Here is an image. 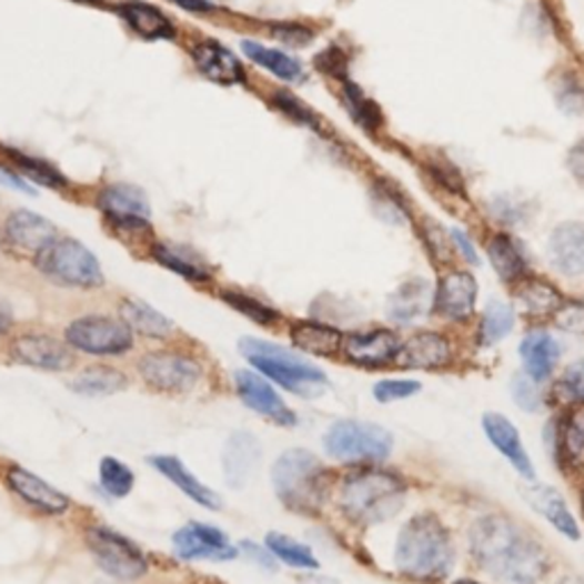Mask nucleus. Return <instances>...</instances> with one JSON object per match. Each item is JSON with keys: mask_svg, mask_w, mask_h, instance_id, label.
<instances>
[{"mask_svg": "<svg viewBox=\"0 0 584 584\" xmlns=\"http://www.w3.org/2000/svg\"><path fill=\"white\" fill-rule=\"evenodd\" d=\"M469 546L475 564L503 584H544L553 571L546 546L505 514L477 518L469 532Z\"/></svg>", "mask_w": 584, "mask_h": 584, "instance_id": "nucleus-1", "label": "nucleus"}, {"mask_svg": "<svg viewBox=\"0 0 584 584\" xmlns=\"http://www.w3.org/2000/svg\"><path fill=\"white\" fill-rule=\"evenodd\" d=\"M393 562L397 573L413 582H443L454 566V544L447 525L432 512L411 516L397 534Z\"/></svg>", "mask_w": 584, "mask_h": 584, "instance_id": "nucleus-2", "label": "nucleus"}, {"mask_svg": "<svg viewBox=\"0 0 584 584\" xmlns=\"http://www.w3.org/2000/svg\"><path fill=\"white\" fill-rule=\"evenodd\" d=\"M406 493L409 484L402 475L365 466L343 477L339 489V507L350 523L372 527L397 516L404 507Z\"/></svg>", "mask_w": 584, "mask_h": 584, "instance_id": "nucleus-3", "label": "nucleus"}, {"mask_svg": "<svg viewBox=\"0 0 584 584\" xmlns=\"http://www.w3.org/2000/svg\"><path fill=\"white\" fill-rule=\"evenodd\" d=\"M272 486L279 503L295 514H318L331 489V473L320 459L302 447L279 454L272 466Z\"/></svg>", "mask_w": 584, "mask_h": 584, "instance_id": "nucleus-4", "label": "nucleus"}, {"mask_svg": "<svg viewBox=\"0 0 584 584\" xmlns=\"http://www.w3.org/2000/svg\"><path fill=\"white\" fill-rule=\"evenodd\" d=\"M240 354L263 377L298 397H320L329 389L326 374L300 354L259 339H242Z\"/></svg>", "mask_w": 584, "mask_h": 584, "instance_id": "nucleus-5", "label": "nucleus"}, {"mask_svg": "<svg viewBox=\"0 0 584 584\" xmlns=\"http://www.w3.org/2000/svg\"><path fill=\"white\" fill-rule=\"evenodd\" d=\"M41 276L67 288L92 290L103 285V270L90 249L73 238H56L34 259Z\"/></svg>", "mask_w": 584, "mask_h": 584, "instance_id": "nucleus-6", "label": "nucleus"}, {"mask_svg": "<svg viewBox=\"0 0 584 584\" xmlns=\"http://www.w3.org/2000/svg\"><path fill=\"white\" fill-rule=\"evenodd\" d=\"M324 450L336 462L374 466L389 459L393 434L382 425L365 421H339L326 430Z\"/></svg>", "mask_w": 584, "mask_h": 584, "instance_id": "nucleus-7", "label": "nucleus"}, {"mask_svg": "<svg viewBox=\"0 0 584 584\" xmlns=\"http://www.w3.org/2000/svg\"><path fill=\"white\" fill-rule=\"evenodd\" d=\"M85 541L97 566L105 575L119 582H135L147 575L149 562L129 536L105 525H94L88 530Z\"/></svg>", "mask_w": 584, "mask_h": 584, "instance_id": "nucleus-8", "label": "nucleus"}, {"mask_svg": "<svg viewBox=\"0 0 584 584\" xmlns=\"http://www.w3.org/2000/svg\"><path fill=\"white\" fill-rule=\"evenodd\" d=\"M67 345L92 356H121L133 350V331L121 318L85 315L67 326Z\"/></svg>", "mask_w": 584, "mask_h": 584, "instance_id": "nucleus-9", "label": "nucleus"}, {"mask_svg": "<svg viewBox=\"0 0 584 584\" xmlns=\"http://www.w3.org/2000/svg\"><path fill=\"white\" fill-rule=\"evenodd\" d=\"M140 377L158 393H190L201 382V365L197 359L170 352V350H158L149 352L140 359Z\"/></svg>", "mask_w": 584, "mask_h": 584, "instance_id": "nucleus-10", "label": "nucleus"}, {"mask_svg": "<svg viewBox=\"0 0 584 584\" xmlns=\"http://www.w3.org/2000/svg\"><path fill=\"white\" fill-rule=\"evenodd\" d=\"M174 553L185 562H229L240 555V548L215 525L192 521L179 527L172 536Z\"/></svg>", "mask_w": 584, "mask_h": 584, "instance_id": "nucleus-11", "label": "nucleus"}, {"mask_svg": "<svg viewBox=\"0 0 584 584\" xmlns=\"http://www.w3.org/2000/svg\"><path fill=\"white\" fill-rule=\"evenodd\" d=\"M235 393L242 400L246 409L263 415L270 423L281 427H295L298 425V413L292 411L283 397L276 393V389L270 384L268 377H263L256 370H238L233 374Z\"/></svg>", "mask_w": 584, "mask_h": 584, "instance_id": "nucleus-12", "label": "nucleus"}, {"mask_svg": "<svg viewBox=\"0 0 584 584\" xmlns=\"http://www.w3.org/2000/svg\"><path fill=\"white\" fill-rule=\"evenodd\" d=\"M400 348L402 343L397 339V333L389 329H370L345 336L343 356L359 367L380 370L395 363Z\"/></svg>", "mask_w": 584, "mask_h": 584, "instance_id": "nucleus-13", "label": "nucleus"}, {"mask_svg": "<svg viewBox=\"0 0 584 584\" xmlns=\"http://www.w3.org/2000/svg\"><path fill=\"white\" fill-rule=\"evenodd\" d=\"M6 484L17 497L23 500L26 505L34 507L41 514L62 516L71 507L69 495H64L60 489H56L53 484L41 480L39 475H34L32 471L23 466H12L6 473Z\"/></svg>", "mask_w": 584, "mask_h": 584, "instance_id": "nucleus-14", "label": "nucleus"}, {"mask_svg": "<svg viewBox=\"0 0 584 584\" xmlns=\"http://www.w3.org/2000/svg\"><path fill=\"white\" fill-rule=\"evenodd\" d=\"M99 208L119 229H147L151 208L147 194L129 183H114L99 194Z\"/></svg>", "mask_w": 584, "mask_h": 584, "instance_id": "nucleus-15", "label": "nucleus"}, {"mask_svg": "<svg viewBox=\"0 0 584 584\" xmlns=\"http://www.w3.org/2000/svg\"><path fill=\"white\" fill-rule=\"evenodd\" d=\"M261 441L252 432H231L222 450V471L231 489H244L259 473L261 466Z\"/></svg>", "mask_w": 584, "mask_h": 584, "instance_id": "nucleus-16", "label": "nucleus"}, {"mask_svg": "<svg viewBox=\"0 0 584 584\" xmlns=\"http://www.w3.org/2000/svg\"><path fill=\"white\" fill-rule=\"evenodd\" d=\"M58 238L56 226L32 211H14L6 222V242L21 259H37Z\"/></svg>", "mask_w": 584, "mask_h": 584, "instance_id": "nucleus-17", "label": "nucleus"}, {"mask_svg": "<svg viewBox=\"0 0 584 584\" xmlns=\"http://www.w3.org/2000/svg\"><path fill=\"white\" fill-rule=\"evenodd\" d=\"M482 430L489 439V443L503 454L507 462L516 469V473L523 477V480H534L536 477V469L532 464V459L523 445V439H521V432L518 427L507 419V415L497 413V411H489L484 413L482 419Z\"/></svg>", "mask_w": 584, "mask_h": 584, "instance_id": "nucleus-18", "label": "nucleus"}, {"mask_svg": "<svg viewBox=\"0 0 584 584\" xmlns=\"http://www.w3.org/2000/svg\"><path fill=\"white\" fill-rule=\"evenodd\" d=\"M454 359L452 343L436 331H419L406 339L395 359L397 367L404 370H441Z\"/></svg>", "mask_w": 584, "mask_h": 584, "instance_id": "nucleus-19", "label": "nucleus"}, {"mask_svg": "<svg viewBox=\"0 0 584 584\" xmlns=\"http://www.w3.org/2000/svg\"><path fill=\"white\" fill-rule=\"evenodd\" d=\"M12 356L23 365L47 372H62L73 365L69 345L53 336H41V333H28L12 343Z\"/></svg>", "mask_w": 584, "mask_h": 584, "instance_id": "nucleus-20", "label": "nucleus"}, {"mask_svg": "<svg viewBox=\"0 0 584 584\" xmlns=\"http://www.w3.org/2000/svg\"><path fill=\"white\" fill-rule=\"evenodd\" d=\"M475 302H477V281L469 272L445 274L434 295L436 311L452 322L469 320L475 313Z\"/></svg>", "mask_w": 584, "mask_h": 584, "instance_id": "nucleus-21", "label": "nucleus"}, {"mask_svg": "<svg viewBox=\"0 0 584 584\" xmlns=\"http://www.w3.org/2000/svg\"><path fill=\"white\" fill-rule=\"evenodd\" d=\"M149 464L167 480L172 482L185 497H190L192 503L205 507V510H220L222 507V500L220 495L211 489L205 486L183 462L179 456L174 454H153L149 456Z\"/></svg>", "mask_w": 584, "mask_h": 584, "instance_id": "nucleus-22", "label": "nucleus"}, {"mask_svg": "<svg viewBox=\"0 0 584 584\" xmlns=\"http://www.w3.org/2000/svg\"><path fill=\"white\" fill-rule=\"evenodd\" d=\"M523 497H525V503L541 518L548 521L560 534H564L566 538H573V541L580 538V525H577L575 516L571 514L564 495L555 486L527 484V486H523Z\"/></svg>", "mask_w": 584, "mask_h": 584, "instance_id": "nucleus-23", "label": "nucleus"}, {"mask_svg": "<svg viewBox=\"0 0 584 584\" xmlns=\"http://www.w3.org/2000/svg\"><path fill=\"white\" fill-rule=\"evenodd\" d=\"M548 256L557 272L566 276L584 274V224H560L548 240Z\"/></svg>", "mask_w": 584, "mask_h": 584, "instance_id": "nucleus-24", "label": "nucleus"}, {"mask_svg": "<svg viewBox=\"0 0 584 584\" xmlns=\"http://www.w3.org/2000/svg\"><path fill=\"white\" fill-rule=\"evenodd\" d=\"M192 60L208 80L220 82V85H235L244 80L240 60L218 41H201L192 49Z\"/></svg>", "mask_w": 584, "mask_h": 584, "instance_id": "nucleus-25", "label": "nucleus"}, {"mask_svg": "<svg viewBox=\"0 0 584 584\" xmlns=\"http://www.w3.org/2000/svg\"><path fill=\"white\" fill-rule=\"evenodd\" d=\"M521 361L525 365V374L534 382H544L555 372L560 363V343L548 331H530L521 341Z\"/></svg>", "mask_w": 584, "mask_h": 584, "instance_id": "nucleus-26", "label": "nucleus"}, {"mask_svg": "<svg viewBox=\"0 0 584 584\" xmlns=\"http://www.w3.org/2000/svg\"><path fill=\"white\" fill-rule=\"evenodd\" d=\"M290 341L300 352L313 356H336L339 352H343L345 336L336 326L304 320L290 326Z\"/></svg>", "mask_w": 584, "mask_h": 584, "instance_id": "nucleus-27", "label": "nucleus"}, {"mask_svg": "<svg viewBox=\"0 0 584 584\" xmlns=\"http://www.w3.org/2000/svg\"><path fill=\"white\" fill-rule=\"evenodd\" d=\"M432 302V285L425 279H411L402 283L389 298V315L397 324H411L430 311Z\"/></svg>", "mask_w": 584, "mask_h": 584, "instance_id": "nucleus-28", "label": "nucleus"}, {"mask_svg": "<svg viewBox=\"0 0 584 584\" xmlns=\"http://www.w3.org/2000/svg\"><path fill=\"white\" fill-rule=\"evenodd\" d=\"M546 436H551L557 462L562 459L568 466H584V404L562 423H553L551 434L546 432Z\"/></svg>", "mask_w": 584, "mask_h": 584, "instance_id": "nucleus-29", "label": "nucleus"}, {"mask_svg": "<svg viewBox=\"0 0 584 584\" xmlns=\"http://www.w3.org/2000/svg\"><path fill=\"white\" fill-rule=\"evenodd\" d=\"M516 304L518 311L527 318H548L555 315L564 304L560 290L544 279H523L516 288Z\"/></svg>", "mask_w": 584, "mask_h": 584, "instance_id": "nucleus-30", "label": "nucleus"}, {"mask_svg": "<svg viewBox=\"0 0 584 584\" xmlns=\"http://www.w3.org/2000/svg\"><path fill=\"white\" fill-rule=\"evenodd\" d=\"M119 315L133 333H140V336L147 339H170L177 331V324L170 318L140 300H123L119 306Z\"/></svg>", "mask_w": 584, "mask_h": 584, "instance_id": "nucleus-31", "label": "nucleus"}, {"mask_svg": "<svg viewBox=\"0 0 584 584\" xmlns=\"http://www.w3.org/2000/svg\"><path fill=\"white\" fill-rule=\"evenodd\" d=\"M153 256L160 265H164L167 270H172L174 274H179L188 281L203 283V281H211V276H213L211 270H208V265L203 263V259L197 256L194 252H190L188 246L160 242L153 246Z\"/></svg>", "mask_w": 584, "mask_h": 584, "instance_id": "nucleus-32", "label": "nucleus"}, {"mask_svg": "<svg viewBox=\"0 0 584 584\" xmlns=\"http://www.w3.org/2000/svg\"><path fill=\"white\" fill-rule=\"evenodd\" d=\"M489 261L505 283H518L527 276V263L521 244L510 235H495L489 242Z\"/></svg>", "mask_w": 584, "mask_h": 584, "instance_id": "nucleus-33", "label": "nucleus"}, {"mask_svg": "<svg viewBox=\"0 0 584 584\" xmlns=\"http://www.w3.org/2000/svg\"><path fill=\"white\" fill-rule=\"evenodd\" d=\"M123 21H127L142 39H174V23L167 19L160 10L147 3H123L119 8Z\"/></svg>", "mask_w": 584, "mask_h": 584, "instance_id": "nucleus-34", "label": "nucleus"}, {"mask_svg": "<svg viewBox=\"0 0 584 584\" xmlns=\"http://www.w3.org/2000/svg\"><path fill=\"white\" fill-rule=\"evenodd\" d=\"M265 548L274 555L276 562L285 564L288 568L306 571V573H315L320 568V562H318L315 553L311 551V546L302 544V541H298L295 536H290V534L270 532L265 536Z\"/></svg>", "mask_w": 584, "mask_h": 584, "instance_id": "nucleus-35", "label": "nucleus"}, {"mask_svg": "<svg viewBox=\"0 0 584 584\" xmlns=\"http://www.w3.org/2000/svg\"><path fill=\"white\" fill-rule=\"evenodd\" d=\"M129 386V377L117 367L108 365H94L82 370L78 377L71 382V391L78 395L88 397H103V395H114Z\"/></svg>", "mask_w": 584, "mask_h": 584, "instance_id": "nucleus-36", "label": "nucleus"}, {"mask_svg": "<svg viewBox=\"0 0 584 584\" xmlns=\"http://www.w3.org/2000/svg\"><path fill=\"white\" fill-rule=\"evenodd\" d=\"M242 51L254 64L268 69L270 73H274L276 78H281L285 82L304 80V67L295 58L285 56L283 51L268 49L263 44H256V41H242Z\"/></svg>", "mask_w": 584, "mask_h": 584, "instance_id": "nucleus-37", "label": "nucleus"}, {"mask_svg": "<svg viewBox=\"0 0 584 584\" xmlns=\"http://www.w3.org/2000/svg\"><path fill=\"white\" fill-rule=\"evenodd\" d=\"M6 155L10 158V164L14 167L17 172H21L28 181H32L37 185H47V188H53V190L67 185V179L56 170L53 164H49L44 160L26 155V153L14 151V149H8Z\"/></svg>", "mask_w": 584, "mask_h": 584, "instance_id": "nucleus-38", "label": "nucleus"}, {"mask_svg": "<svg viewBox=\"0 0 584 584\" xmlns=\"http://www.w3.org/2000/svg\"><path fill=\"white\" fill-rule=\"evenodd\" d=\"M514 329V309L505 302H489L480 322V343L491 348L507 339Z\"/></svg>", "mask_w": 584, "mask_h": 584, "instance_id": "nucleus-39", "label": "nucleus"}, {"mask_svg": "<svg viewBox=\"0 0 584 584\" xmlns=\"http://www.w3.org/2000/svg\"><path fill=\"white\" fill-rule=\"evenodd\" d=\"M99 484L110 497H129L135 489V473L114 456H103L99 464Z\"/></svg>", "mask_w": 584, "mask_h": 584, "instance_id": "nucleus-40", "label": "nucleus"}, {"mask_svg": "<svg viewBox=\"0 0 584 584\" xmlns=\"http://www.w3.org/2000/svg\"><path fill=\"white\" fill-rule=\"evenodd\" d=\"M343 97H345V105H348L350 114L354 117V121L359 123V127H363L365 131H374V129L380 127V123H382L380 108L374 105L356 85H352V82H345Z\"/></svg>", "mask_w": 584, "mask_h": 584, "instance_id": "nucleus-41", "label": "nucleus"}, {"mask_svg": "<svg viewBox=\"0 0 584 584\" xmlns=\"http://www.w3.org/2000/svg\"><path fill=\"white\" fill-rule=\"evenodd\" d=\"M222 298H224V302H226L229 306H233L240 315H244V318H249V320H254V322H259V324L270 326V324H274V322L279 320V313H276L272 306L263 304L261 300H256V298H252V295H246V292L224 290Z\"/></svg>", "mask_w": 584, "mask_h": 584, "instance_id": "nucleus-42", "label": "nucleus"}, {"mask_svg": "<svg viewBox=\"0 0 584 584\" xmlns=\"http://www.w3.org/2000/svg\"><path fill=\"white\" fill-rule=\"evenodd\" d=\"M555 400L566 404V406H582L584 404V359L571 363L560 382L555 384L553 391Z\"/></svg>", "mask_w": 584, "mask_h": 584, "instance_id": "nucleus-43", "label": "nucleus"}, {"mask_svg": "<svg viewBox=\"0 0 584 584\" xmlns=\"http://www.w3.org/2000/svg\"><path fill=\"white\" fill-rule=\"evenodd\" d=\"M272 103L274 108L285 114L288 119H292L295 123H300V127H309L313 131H320V119L315 117V112L302 103L298 97H292L290 92H274L272 97Z\"/></svg>", "mask_w": 584, "mask_h": 584, "instance_id": "nucleus-44", "label": "nucleus"}, {"mask_svg": "<svg viewBox=\"0 0 584 584\" xmlns=\"http://www.w3.org/2000/svg\"><path fill=\"white\" fill-rule=\"evenodd\" d=\"M421 384L413 382V380H382L374 384L372 395L377 402L382 404H391V402H400L406 397H413L415 393H421Z\"/></svg>", "mask_w": 584, "mask_h": 584, "instance_id": "nucleus-45", "label": "nucleus"}, {"mask_svg": "<svg viewBox=\"0 0 584 584\" xmlns=\"http://www.w3.org/2000/svg\"><path fill=\"white\" fill-rule=\"evenodd\" d=\"M512 395L523 411L536 413L541 406H544V397H541L538 382H534L530 374H516L514 382H512Z\"/></svg>", "mask_w": 584, "mask_h": 584, "instance_id": "nucleus-46", "label": "nucleus"}, {"mask_svg": "<svg viewBox=\"0 0 584 584\" xmlns=\"http://www.w3.org/2000/svg\"><path fill=\"white\" fill-rule=\"evenodd\" d=\"M553 322L557 329L566 333H577V336H584V302H577V300L564 302L553 315Z\"/></svg>", "mask_w": 584, "mask_h": 584, "instance_id": "nucleus-47", "label": "nucleus"}, {"mask_svg": "<svg viewBox=\"0 0 584 584\" xmlns=\"http://www.w3.org/2000/svg\"><path fill=\"white\" fill-rule=\"evenodd\" d=\"M272 34L290 47H306L313 41V32L300 23H276L272 26Z\"/></svg>", "mask_w": 584, "mask_h": 584, "instance_id": "nucleus-48", "label": "nucleus"}, {"mask_svg": "<svg viewBox=\"0 0 584 584\" xmlns=\"http://www.w3.org/2000/svg\"><path fill=\"white\" fill-rule=\"evenodd\" d=\"M315 64H318L320 71H324V73H329V75H343L348 60H345V56H343L341 51L329 49V51H324V53L315 60Z\"/></svg>", "mask_w": 584, "mask_h": 584, "instance_id": "nucleus-49", "label": "nucleus"}, {"mask_svg": "<svg viewBox=\"0 0 584 584\" xmlns=\"http://www.w3.org/2000/svg\"><path fill=\"white\" fill-rule=\"evenodd\" d=\"M240 548H242V553H244L249 560L256 562L261 568L274 571L276 560H274V555H272L265 546H259V544H254V541H242Z\"/></svg>", "mask_w": 584, "mask_h": 584, "instance_id": "nucleus-50", "label": "nucleus"}, {"mask_svg": "<svg viewBox=\"0 0 584 584\" xmlns=\"http://www.w3.org/2000/svg\"><path fill=\"white\" fill-rule=\"evenodd\" d=\"M566 167L568 172L580 181L584 183V140L575 142L566 155Z\"/></svg>", "mask_w": 584, "mask_h": 584, "instance_id": "nucleus-51", "label": "nucleus"}, {"mask_svg": "<svg viewBox=\"0 0 584 584\" xmlns=\"http://www.w3.org/2000/svg\"><path fill=\"white\" fill-rule=\"evenodd\" d=\"M452 242L456 244V249H459V252H462L464 254V259L469 261V263H480V259H477V252H475V246H473V242H471V238L464 233V231H459V229H452Z\"/></svg>", "mask_w": 584, "mask_h": 584, "instance_id": "nucleus-52", "label": "nucleus"}, {"mask_svg": "<svg viewBox=\"0 0 584 584\" xmlns=\"http://www.w3.org/2000/svg\"><path fill=\"white\" fill-rule=\"evenodd\" d=\"M445 235H443V231L441 229H430L427 231V242L432 244V252L436 254V259H441V261H450L452 256H450V249L445 246V240H443Z\"/></svg>", "mask_w": 584, "mask_h": 584, "instance_id": "nucleus-53", "label": "nucleus"}, {"mask_svg": "<svg viewBox=\"0 0 584 584\" xmlns=\"http://www.w3.org/2000/svg\"><path fill=\"white\" fill-rule=\"evenodd\" d=\"M172 3H177L179 8L188 12H211L213 10L211 0H172Z\"/></svg>", "mask_w": 584, "mask_h": 584, "instance_id": "nucleus-54", "label": "nucleus"}, {"mask_svg": "<svg viewBox=\"0 0 584 584\" xmlns=\"http://www.w3.org/2000/svg\"><path fill=\"white\" fill-rule=\"evenodd\" d=\"M14 324V315H12V306L0 298V336H3V333H8Z\"/></svg>", "mask_w": 584, "mask_h": 584, "instance_id": "nucleus-55", "label": "nucleus"}, {"mask_svg": "<svg viewBox=\"0 0 584 584\" xmlns=\"http://www.w3.org/2000/svg\"><path fill=\"white\" fill-rule=\"evenodd\" d=\"M560 584H584V580H580V577H564Z\"/></svg>", "mask_w": 584, "mask_h": 584, "instance_id": "nucleus-56", "label": "nucleus"}, {"mask_svg": "<svg viewBox=\"0 0 584 584\" xmlns=\"http://www.w3.org/2000/svg\"><path fill=\"white\" fill-rule=\"evenodd\" d=\"M454 584H480V582H473V580H456Z\"/></svg>", "mask_w": 584, "mask_h": 584, "instance_id": "nucleus-57", "label": "nucleus"}, {"mask_svg": "<svg viewBox=\"0 0 584 584\" xmlns=\"http://www.w3.org/2000/svg\"><path fill=\"white\" fill-rule=\"evenodd\" d=\"M80 3H82V0H80ZM85 3H97V0H85Z\"/></svg>", "mask_w": 584, "mask_h": 584, "instance_id": "nucleus-58", "label": "nucleus"}, {"mask_svg": "<svg viewBox=\"0 0 584 584\" xmlns=\"http://www.w3.org/2000/svg\"><path fill=\"white\" fill-rule=\"evenodd\" d=\"M584 493V491H582ZM582 510H584V495H582Z\"/></svg>", "mask_w": 584, "mask_h": 584, "instance_id": "nucleus-59", "label": "nucleus"}]
</instances>
